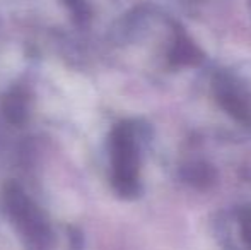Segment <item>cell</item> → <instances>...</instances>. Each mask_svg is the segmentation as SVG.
<instances>
[{"instance_id":"obj_4","label":"cell","mask_w":251,"mask_h":250,"mask_svg":"<svg viewBox=\"0 0 251 250\" xmlns=\"http://www.w3.org/2000/svg\"><path fill=\"white\" fill-rule=\"evenodd\" d=\"M2 111L10 124H24L29 115V94L24 87H12L2 100Z\"/></svg>"},{"instance_id":"obj_8","label":"cell","mask_w":251,"mask_h":250,"mask_svg":"<svg viewBox=\"0 0 251 250\" xmlns=\"http://www.w3.org/2000/svg\"><path fill=\"white\" fill-rule=\"evenodd\" d=\"M239 224H241L243 240L251 249V206L241 209V213H239Z\"/></svg>"},{"instance_id":"obj_5","label":"cell","mask_w":251,"mask_h":250,"mask_svg":"<svg viewBox=\"0 0 251 250\" xmlns=\"http://www.w3.org/2000/svg\"><path fill=\"white\" fill-rule=\"evenodd\" d=\"M169 63L175 67H192V65H199L203 58L200 48L193 43L190 38H186L185 34L179 33L176 36L175 43L169 48Z\"/></svg>"},{"instance_id":"obj_1","label":"cell","mask_w":251,"mask_h":250,"mask_svg":"<svg viewBox=\"0 0 251 250\" xmlns=\"http://www.w3.org/2000/svg\"><path fill=\"white\" fill-rule=\"evenodd\" d=\"M111 184L118 195L132 199L140 194L139 129L133 122H122L109 136Z\"/></svg>"},{"instance_id":"obj_3","label":"cell","mask_w":251,"mask_h":250,"mask_svg":"<svg viewBox=\"0 0 251 250\" xmlns=\"http://www.w3.org/2000/svg\"><path fill=\"white\" fill-rule=\"evenodd\" d=\"M214 94L219 105L238 122L251 127V91L243 81L227 72L217 74Z\"/></svg>"},{"instance_id":"obj_2","label":"cell","mask_w":251,"mask_h":250,"mask_svg":"<svg viewBox=\"0 0 251 250\" xmlns=\"http://www.w3.org/2000/svg\"><path fill=\"white\" fill-rule=\"evenodd\" d=\"M3 204L10 223L24 240L26 247L29 250H43L47 247L55 226L19 185H7L3 192Z\"/></svg>"},{"instance_id":"obj_7","label":"cell","mask_w":251,"mask_h":250,"mask_svg":"<svg viewBox=\"0 0 251 250\" xmlns=\"http://www.w3.org/2000/svg\"><path fill=\"white\" fill-rule=\"evenodd\" d=\"M67 7L72 12V17L77 24H86L91 17V7L86 0H65Z\"/></svg>"},{"instance_id":"obj_6","label":"cell","mask_w":251,"mask_h":250,"mask_svg":"<svg viewBox=\"0 0 251 250\" xmlns=\"http://www.w3.org/2000/svg\"><path fill=\"white\" fill-rule=\"evenodd\" d=\"M181 178L197 189H207L214 184L215 171L210 165L203 161H192L181 168Z\"/></svg>"}]
</instances>
